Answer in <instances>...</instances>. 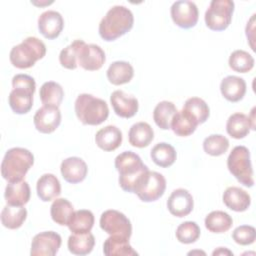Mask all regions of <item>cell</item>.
Segmentation results:
<instances>
[{"label":"cell","mask_w":256,"mask_h":256,"mask_svg":"<svg viewBox=\"0 0 256 256\" xmlns=\"http://www.w3.org/2000/svg\"><path fill=\"white\" fill-rule=\"evenodd\" d=\"M75 114L84 125H99L109 116L107 103L88 93L78 95L74 104Z\"/></svg>","instance_id":"obj_4"},{"label":"cell","mask_w":256,"mask_h":256,"mask_svg":"<svg viewBox=\"0 0 256 256\" xmlns=\"http://www.w3.org/2000/svg\"><path fill=\"white\" fill-rule=\"evenodd\" d=\"M254 111H255V107L252 108L251 110V115L248 116L250 122H251V126H252V130H255V117H254Z\"/></svg>","instance_id":"obj_45"},{"label":"cell","mask_w":256,"mask_h":256,"mask_svg":"<svg viewBox=\"0 0 256 256\" xmlns=\"http://www.w3.org/2000/svg\"><path fill=\"white\" fill-rule=\"evenodd\" d=\"M81 39L74 40L71 44L60 51L59 62L66 69H76L78 66V49L81 44Z\"/></svg>","instance_id":"obj_41"},{"label":"cell","mask_w":256,"mask_h":256,"mask_svg":"<svg viewBox=\"0 0 256 256\" xmlns=\"http://www.w3.org/2000/svg\"><path fill=\"white\" fill-rule=\"evenodd\" d=\"M12 87H22L29 89L33 92H35L36 89V83L33 77L27 75V74H16L12 78Z\"/></svg>","instance_id":"obj_43"},{"label":"cell","mask_w":256,"mask_h":256,"mask_svg":"<svg viewBox=\"0 0 256 256\" xmlns=\"http://www.w3.org/2000/svg\"><path fill=\"white\" fill-rule=\"evenodd\" d=\"M199 125L196 118L187 110L183 109L177 111L173 116L171 122V129L177 136L186 137L194 133Z\"/></svg>","instance_id":"obj_24"},{"label":"cell","mask_w":256,"mask_h":256,"mask_svg":"<svg viewBox=\"0 0 256 256\" xmlns=\"http://www.w3.org/2000/svg\"><path fill=\"white\" fill-rule=\"evenodd\" d=\"M27 218V210L23 206L6 205L1 211V223L8 229L20 228Z\"/></svg>","instance_id":"obj_33"},{"label":"cell","mask_w":256,"mask_h":256,"mask_svg":"<svg viewBox=\"0 0 256 256\" xmlns=\"http://www.w3.org/2000/svg\"><path fill=\"white\" fill-rule=\"evenodd\" d=\"M95 245V238L92 233H73L69 236L67 246L68 250L75 255H87L91 253Z\"/></svg>","instance_id":"obj_31"},{"label":"cell","mask_w":256,"mask_h":256,"mask_svg":"<svg viewBox=\"0 0 256 256\" xmlns=\"http://www.w3.org/2000/svg\"><path fill=\"white\" fill-rule=\"evenodd\" d=\"M103 253L106 256H137L138 253L132 248L129 239L121 236L110 235L103 244Z\"/></svg>","instance_id":"obj_25"},{"label":"cell","mask_w":256,"mask_h":256,"mask_svg":"<svg viewBox=\"0 0 256 256\" xmlns=\"http://www.w3.org/2000/svg\"><path fill=\"white\" fill-rule=\"evenodd\" d=\"M150 157L157 166L167 168L174 164L177 153L175 148L171 144L166 142H160L153 146L150 152Z\"/></svg>","instance_id":"obj_30"},{"label":"cell","mask_w":256,"mask_h":256,"mask_svg":"<svg viewBox=\"0 0 256 256\" xmlns=\"http://www.w3.org/2000/svg\"><path fill=\"white\" fill-rule=\"evenodd\" d=\"M64 20L62 15L55 10H47L38 17L39 32L47 39H55L62 32Z\"/></svg>","instance_id":"obj_15"},{"label":"cell","mask_w":256,"mask_h":256,"mask_svg":"<svg viewBox=\"0 0 256 256\" xmlns=\"http://www.w3.org/2000/svg\"><path fill=\"white\" fill-rule=\"evenodd\" d=\"M129 143L137 148L147 147L154 139V131L146 122H137L133 124L128 132Z\"/></svg>","instance_id":"obj_27"},{"label":"cell","mask_w":256,"mask_h":256,"mask_svg":"<svg viewBox=\"0 0 256 256\" xmlns=\"http://www.w3.org/2000/svg\"><path fill=\"white\" fill-rule=\"evenodd\" d=\"M94 221V215L90 210L80 209L72 213L67 226L72 233H87L93 228Z\"/></svg>","instance_id":"obj_29"},{"label":"cell","mask_w":256,"mask_h":256,"mask_svg":"<svg viewBox=\"0 0 256 256\" xmlns=\"http://www.w3.org/2000/svg\"><path fill=\"white\" fill-rule=\"evenodd\" d=\"M165 189V177L159 172L148 170L138 180L133 193L143 202H153L163 196Z\"/></svg>","instance_id":"obj_7"},{"label":"cell","mask_w":256,"mask_h":256,"mask_svg":"<svg viewBox=\"0 0 256 256\" xmlns=\"http://www.w3.org/2000/svg\"><path fill=\"white\" fill-rule=\"evenodd\" d=\"M232 238L237 244L247 246L254 243L256 239V230L251 225H241L234 229Z\"/></svg>","instance_id":"obj_42"},{"label":"cell","mask_w":256,"mask_h":256,"mask_svg":"<svg viewBox=\"0 0 256 256\" xmlns=\"http://www.w3.org/2000/svg\"><path fill=\"white\" fill-rule=\"evenodd\" d=\"M106 75L111 84L122 85L131 81L134 76V69L129 62L115 61L109 65Z\"/></svg>","instance_id":"obj_26"},{"label":"cell","mask_w":256,"mask_h":256,"mask_svg":"<svg viewBox=\"0 0 256 256\" xmlns=\"http://www.w3.org/2000/svg\"><path fill=\"white\" fill-rule=\"evenodd\" d=\"M134 24V16L129 8L123 5L111 7L99 23L98 32L105 41H114L129 32Z\"/></svg>","instance_id":"obj_1"},{"label":"cell","mask_w":256,"mask_h":256,"mask_svg":"<svg viewBox=\"0 0 256 256\" xmlns=\"http://www.w3.org/2000/svg\"><path fill=\"white\" fill-rule=\"evenodd\" d=\"M30 186L25 180L18 182H8L4 197L6 203L11 206H23L30 200Z\"/></svg>","instance_id":"obj_20"},{"label":"cell","mask_w":256,"mask_h":256,"mask_svg":"<svg viewBox=\"0 0 256 256\" xmlns=\"http://www.w3.org/2000/svg\"><path fill=\"white\" fill-rule=\"evenodd\" d=\"M194 207V200L190 192L184 188H178L172 191L168 200L167 208L169 212L176 217H185L189 215Z\"/></svg>","instance_id":"obj_14"},{"label":"cell","mask_w":256,"mask_h":256,"mask_svg":"<svg viewBox=\"0 0 256 256\" xmlns=\"http://www.w3.org/2000/svg\"><path fill=\"white\" fill-rule=\"evenodd\" d=\"M39 96L43 105L59 107L64 98V90L59 83L48 81L41 86Z\"/></svg>","instance_id":"obj_35"},{"label":"cell","mask_w":256,"mask_h":256,"mask_svg":"<svg viewBox=\"0 0 256 256\" xmlns=\"http://www.w3.org/2000/svg\"><path fill=\"white\" fill-rule=\"evenodd\" d=\"M225 255V254H227V255H233V253L231 252V251H229L227 248H225V247H219L217 250H215V251H213V253H212V255Z\"/></svg>","instance_id":"obj_44"},{"label":"cell","mask_w":256,"mask_h":256,"mask_svg":"<svg viewBox=\"0 0 256 256\" xmlns=\"http://www.w3.org/2000/svg\"><path fill=\"white\" fill-rule=\"evenodd\" d=\"M250 129H252L251 122L244 113L236 112L229 116L226 122V131L234 139H242L246 137Z\"/></svg>","instance_id":"obj_28"},{"label":"cell","mask_w":256,"mask_h":256,"mask_svg":"<svg viewBox=\"0 0 256 256\" xmlns=\"http://www.w3.org/2000/svg\"><path fill=\"white\" fill-rule=\"evenodd\" d=\"M200 233V227L196 222L185 221L177 227L175 235L180 243L191 244L199 239Z\"/></svg>","instance_id":"obj_40"},{"label":"cell","mask_w":256,"mask_h":256,"mask_svg":"<svg viewBox=\"0 0 256 256\" xmlns=\"http://www.w3.org/2000/svg\"><path fill=\"white\" fill-rule=\"evenodd\" d=\"M247 85L243 78L229 75L222 79L220 83V91L222 96L230 102H238L243 99L246 93Z\"/></svg>","instance_id":"obj_19"},{"label":"cell","mask_w":256,"mask_h":256,"mask_svg":"<svg viewBox=\"0 0 256 256\" xmlns=\"http://www.w3.org/2000/svg\"><path fill=\"white\" fill-rule=\"evenodd\" d=\"M227 168L242 185L246 187L254 185L250 151L247 147L239 145L232 149L227 158Z\"/></svg>","instance_id":"obj_6"},{"label":"cell","mask_w":256,"mask_h":256,"mask_svg":"<svg viewBox=\"0 0 256 256\" xmlns=\"http://www.w3.org/2000/svg\"><path fill=\"white\" fill-rule=\"evenodd\" d=\"M110 102L116 115L121 118H131L138 111V100L122 90H115L110 96Z\"/></svg>","instance_id":"obj_17"},{"label":"cell","mask_w":256,"mask_h":256,"mask_svg":"<svg viewBox=\"0 0 256 256\" xmlns=\"http://www.w3.org/2000/svg\"><path fill=\"white\" fill-rule=\"evenodd\" d=\"M222 199L226 207L235 212L246 211L251 204V197L249 193L237 186L228 187L224 191Z\"/></svg>","instance_id":"obj_18"},{"label":"cell","mask_w":256,"mask_h":256,"mask_svg":"<svg viewBox=\"0 0 256 256\" xmlns=\"http://www.w3.org/2000/svg\"><path fill=\"white\" fill-rule=\"evenodd\" d=\"M114 165L119 173V185L122 190L133 193L140 177L147 172L148 167L139 155L132 151H124L116 156Z\"/></svg>","instance_id":"obj_2"},{"label":"cell","mask_w":256,"mask_h":256,"mask_svg":"<svg viewBox=\"0 0 256 256\" xmlns=\"http://www.w3.org/2000/svg\"><path fill=\"white\" fill-rule=\"evenodd\" d=\"M178 110L173 102L161 101L159 102L153 110V120L155 124L162 130L171 129V122L173 116Z\"/></svg>","instance_id":"obj_34"},{"label":"cell","mask_w":256,"mask_h":256,"mask_svg":"<svg viewBox=\"0 0 256 256\" xmlns=\"http://www.w3.org/2000/svg\"><path fill=\"white\" fill-rule=\"evenodd\" d=\"M62 243L61 236L54 231H44L36 234L31 242L32 256H54Z\"/></svg>","instance_id":"obj_11"},{"label":"cell","mask_w":256,"mask_h":256,"mask_svg":"<svg viewBox=\"0 0 256 256\" xmlns=\"http://www.w3.org/2000/svg\"><path fill=\"white\" fill-rule=\"evenodd\" d=\"M33 95L34 92L29 89L22 87L13 88L8 97L10 108L19 115L28 113L33 106Z\"/></svg>","instance_id":"obj_21"},{"label":"cell","mask_w":256,"mask_h":256,"mask_svg":"<svg viewBox=\"0 0 256 256\" xmlns=\"http://www.w3.org/2000/svg\"><path fill=\"white\" fill-rule=\"evenodd\" d=\"M205 227L212 233H224L228 231L233 225L232 217L221 210L210 212L204 220Z\"/></svg>","instance_id":"obj_32"},{"label":"cell","mask_w":256,"mask_h":256,"mask_svg":"<svg viewBox=\"0 0 256 256\" xmlns=\"http://www.w3.org/2000/svg\"><path fill=\"white\" fill-rule=\"evenodd\" d=\"M35 128L44 134L54 132L61 123V112L59 107L52 105H43L39 108L33 117Z\"/></svg>","instance_id":"obj_13"},{"label":"cell","mask_w":256,"mask_h":256,"mask_svg":"<svg viewBox=\"0 0 256 256\" xmlns=\"http://www.w3.org/2000/svg\"><path fill=\"white\" fill-rule=\"evenodd\" d=\"M36 191L40 200L49 202L61 194L60 181L54 174H43L36 183Z\"/></svg>","instance_id":"obj_23"},{"label":"cell","mask_w":256,"mask_h":256,"mask_svg":"<svg viewBox=\"0 0 256 256\" xmlns=\"http://www.w3.org/2000/svg\"><path fill=\"white\" fill-rule=\"evenodd\" d=\"M46 54V46L37 37H27L20 44L13 46L9 59L11 64L18 69H27L35 65Z\"/></svg>","instance_id":"obj_5"},{"label":"cell","mask_w":256,"mask_h":256,"mask_svg":"<svg viewBox=\"0 0 256 256\" xmlns=\"http://www.w3.org/2000/svg\"><path fill=\"white\" fill-rule=\"evenodd\" d=\"M34 164V156L28 149L13 147L6 151L1 163V175L8 182H18L24 179L26 173Z\"/></svg>","instance_id":"obj_3"},{"label":"cell","mask_w":256,"mask_h":256,"mask_svg":"<svg viewBox=\"0 0 256 256\" xmlns=\"http://www.w3.org/2000/svg\"><path fill=\"white\" fill-rule=\"evenodd\" d=\"M235 4L231 0H212L207 8L204 20L213 31H223L231 23Z\"/></svg>","instance_id":"obj_8"},{"label":"cell","mask_w":256,"mask_h":256,"mask_svg":"<svg viewBox=\"0 0 256 256\" xmlns=\"http://www.w3.org/2000/svg\"><path fill=\"white\" fill-rule=\"evenodd\" d=\"M122 132L114 126L108 125L97 131L95 135V142L97 146L104 151H114L122 143Z\"/></svg>","instance_id":"obj_22"},{"label":"cell","mask_w":256,"mask_h":256,"mask_svg":"<svg viewBox=\"0 0 256 256\" xmlns=\"http://www.w3.org/2000/svg\"><path fill=\"white\" fill-rule=\"evenodd\" d=\"M60 171L66 182L76 184L82 182L86 178L88 167L82 158L72 156L62 161Z\"/></svg>","instance_id":"obj_16"},{"label":"cell","mask_w":256,"mask_h":256,"mask_svg":"<svg viewBox=\"0 0 256 256\" xmlns=\"http://www.w3.org/2000/svg\"><path fill=\"white\" fill-rule=\"evenodd\" d=\"M183 109L190 112L196 118L199 124L204 123L210 115L209 106L203 99L199 97L188 98L184 103Z\"/></svg>","instance_id":"obj_39"},{"label":"cell","mask_w":256,"mask_h":256,"mask_svg":"<svg viewBox=\"0 0 256 256\" xmlns=\"http://www.w3.org/2000/svg\"><path fill=\"white\" fill-rule=\"evenodd\" d=\"M229 67L238 73H246L254 67V58L244 50L233 51L228 60Z\"/></svg>","instance_id":"obj_37"},{"label":"cell","mask_w":256,"mask_h":256,"mask_svg":"<svg viewBox=\"0 0 256 256\" xmlns=\"http://www.w3.org/2000/svg\"><path fill=\"white\" fill-rule=\"evenodd\" d=\"M170 14L173 22L183 29L194 27L199 18L197 5L189 0L175 1L170 8Z\"/></svg>","instance_id":"obj_10"},{"label":"cell","mask_w":256,"mask_h":256,"mask_svg":"<svg viewBox=\"0 0 256 256\" xmlns=\"http://www.w3.org/2000/svg\"><path fill=\"white\" fill-rule=\"evenodd\" d=\"M101 229L113 236H121L130 239L132 225L130 220L120 211L109 209L104 211L99 220Z\"/></svg>","instance_id":"obj_9"},{"label":"cell","mask_w":256,"mask_h":256,"mask_svg":"<svg viewBox=\"0 0 256 256\" xmlns=\"http://www.w3.org/2000/svg\"><path fill=\"white\" fill-rule=\"evenodd\" d=\"M106 61L104 50L96 44H86L83 40L78 49V65L84 70H99Z\"/></svg>","instance_id":"obj_12"},{"label":"cell","mask_w":256,"mask_h":256,"mask_svg":"<svg viewBox=\"0 0 256 256\" xmlns=\"http://www.w3.org/2000/svg\"><path fill=\"white\" fill-rule=\"evenodd\" d=\"M73 212V205L65 198H56L50 207L52 220L61 226H67Z\"/></svg>","instance_id":"obj_36"},{"label":"cell","mask_w":256,"mask_h":256,"mask_svg":"<svg viewBox=\"0 0 256 256\" xmlns=\"http://www.w3.org/2000/svg\"><path fill=\"white\" fill-rule=\"evenodd\" d=\"M229 148V140L221 134H211L203 141L204 151L211 156L223 155Z\"/></svg>","instance_id":"obj_38"}]
</instances>
